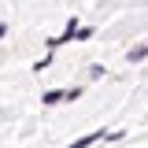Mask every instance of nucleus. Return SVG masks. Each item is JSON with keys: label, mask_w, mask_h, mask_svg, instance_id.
Segmentation results:
<instances>
[{"label": "nucleus", "mask_w": 148, "mask_h": 148, "mask_svg": "<svg viewBox=\"0 0 148 148\" xmlns=\"http://www.w3.org/2000/svg\"><path fill=\"white\" fill-rule=\"evenodd\" d=\"M41 100H45V104H63V100H67V92H63V89H48Z\"/></svg>", "instance_id": "obj_3"}, {"label": "nucleus", "mask_w": 148, "mask_h": 148, "mask_svg": "<svg viewBox=\"0 0 148 148\" xmlns=\"http://www.w3.org/2000/svg\"><path fill=\"white\" fill-rule=\"evenodd\" d=\"M100 137H108V141H111V133H104V130H92V133H85V137H78V141H71L67 148H89L92 141H100Z\"/></svg>", "instance_id": "obj_1"}, {"label": "nucleus", "mask_w": 148, "mask_h": 148, "mask_svg": "<svg viewBox=\"0 0 148 148\" xmlns=\"http://www.w3.org/2000/svg\"><path fill=\"white\" fill-rule=\"evenodd\" d=\"M126 59H130V63H141V59H148V45H137V48H130V52H126Z\"/></svg>", "instance_id": "obj_2"}]
</instances>
